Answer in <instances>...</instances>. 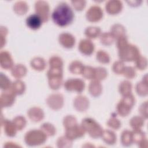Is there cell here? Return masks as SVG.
<instances>
[{
	"instance_id": "cell-5",
	"label": "cell",
	"mask_w": 148,
	"mask_h": 148,
	"mask_svg": "<svg viewBox=\"0 0 148 148\" xmlns=\"http://www.w3.org/2000/svg\"><path fill=\"white\" fill-rule=\"evenodd\" d=\"M12 125L13 124H12L10 122L6 121L5 128L4 127V130H5V132L8 136H12L15 135V130H14Z\"/></svg>"
},
{
	"instance_id": "cell-2",
	"label": "cell",
	"mask_w": 148,
	"mask_h": 148,
	"mask_svg": "<svg viewBox=\"0 0 148 148\" xmlns=\"http://www.w3.org/2000/svg\"><path fill=\"white\" fill-rule=\"evenodd\" d=\"M42 18L38 14H31L27 18L26 23L28 27L32 29H38L42 24Z\"/></svg>"
},
{
	"instance_id": "cell-3",
	"label": "cell",
	"mask_w": 148,
	"mask_h": 148,
	"mask_svg": "<svg viewBox=\"0 0 148 148\" xmlns=\"http://www.w3.org/2000/svg\"><path fill=\"white\" fill-rule=\"evenodd\" d=\"M1 65L3 68L9 69L12 65V61L10 55L6 51L1 53Z\"/></svg>"
},
{
	"instance_id": "cell-4",
	"label": "cell",
	"mask_w": 148,
	"mask_h": 148,
	"mask_svg": "<svg viewBox=\"0 0 148 148\" xmlns=\"http://www.w3.org/2000/svg\"><path fill=\"white\" fill-rule=\"evenodd\" d=\"M9 96V92H3L1 97V103L2 107L8 106L12 105L13 101V98H8Z\"/></svg>"
},
{
	"instance_id": "cell-6",
	"label": "cell",
	"mask_w": 148,
	"mask_h": 148,
	"mask_svg": "<svg viewBox=\"0 0 148 148\" xmlns=\"http://www.w3.org/2000/svg\"><path fill=\"white\" fill-rule=\"evenodd\" d=\"M1 89L5 90L9 88L10 87V81L8 80V78L6 77V76L3 75V73H1Z\"/></svg>"
},
{
	"instance_id": "cell-1",
	"label": "cell",
	"mask_w": 148,
	"mask_h": 148,
	"mask_svg": "<svg viewBox=\"0 0 148 148\" xmlns=\"http://www.w3.org/2000/svg\"><path fill=\"white\" fill-rule=\"evenodd\" d=\"M51 17L56 24L60 27H64L72 22L74 14L68 3L61 2L55 8Z\"/></svg>"
}]
</instances>
